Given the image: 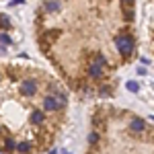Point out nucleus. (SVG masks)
Listing matches in <instances>:
<instances>
[{
	"mask_svg": "<svg viewBox=\"0 0 154 154\" xmlns=\"http://www.w3.org/2000/svg\"><path fill=\"white\" fill-rule=\"evenodd\" d=\"M115 43H117L119 51H123V54H130L131 49H134V41H131L130 35H119L115 39Z\"/></svg>",
	"mask_w": 154,
	"mask_h": 154,
	"instance_id": "1",
	"label": "nucleus"
},
{
	"mask_svg": "<svg viewBox=\"0 0 154 154\" xmlns=\"http://www.w3.org/2000/svg\"><path fill=\"white\" fill-rule=\"evenodd\" d=\"M131 130L134 131H142L144 130V121L142 119H134V121H131Z\"/></svg>",
	"mask_w": 154,
	"mask_h": 154,
	"instance_id": "2",
	"label": "nucleus"
},
{
	"mask_svg": "<svg viewBox=\"0 0 154 154\" xmlns=\"http://www.w3.org/2000/svg\"><path fill=\"white\" fill-rule=\"evenodd\" d=\"M128 88H130L131 93H138V88H140V86H138L136 80H130V82H128Z\"/></svg>",
	"mask_w": 154,
	"mask_h": 154,
	"instance_id": "3",
	"label": "nucleus"
}]
</instances>
